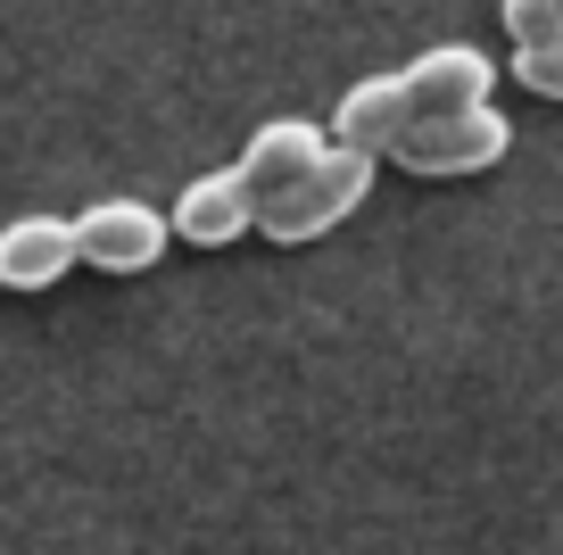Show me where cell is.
Returning <instances> with one entry per match:
<instances>
[{
    "label": "cell",
    "instance_id": "obj_6",
    "mask_svg": "<svg viewBox=\"0 0 563 555\" xmlns=\"http://www.w3.org/2000/svg\"><path fill=\"white\" fill-rule=\"evenodd\" d=\"M67 265H75V225L67 216H18V225L0 232V282H9V291H51Z\"/></svg>",
    "mask_w": 563,
    "mask_h": 555
},
{
    "label": "cell",
    "instance_id": "obj_9",
    "mask_svg": "<svg viewBox=\"0 0 563 555\" xmlns=\"http://www.w3.org/2000/svg\"><path fill=\"white\" fill-rule=\"evenodd\" d=\"M514 75H522L539 100H563V34L555 42H522V51H514Z\"/></svg>",
    "mask_w": 563,
    "mask_h": 555
},
{
    "label": "cell",
    "instance_id": "obj_5",
    "mask_svg": "<svg viewBox=\"0 0 563 555\" xmlns=\"http://www.w3.org/2000/svg\"><path fill=\"white\" fill-rule=\"evenodd\" d=\"M398 84H406V117L473 108V100H489V58L464 51V42H440V51H422L415 67H398Z\"/></svg>",
    "mask_w": 563,
    "mask_h": 555
},
{
    "label": "cell",
    "instance_id": "obj_1",
    "mask_svg": "<svg viewBox=\"0 0 563 555\" xmlns=\"http://www.w3.org/2000/svg\"><path fill=\"white\" fill-rule=\"evenodd\" d=\"M365 192H373V157L349 150V141H323L316 166L290 174L282 192L257 199V232H265V241H290V249H299V241H323V232H332Z\"/></svg>",
    "mask_w": 563,
    "mask_h": 555
},
{
    "label": "cell",
    "instance_id": "obj_8",
    "mask_svg": "<svg viewBox=\"0 0 563 555\" xmlns=\"http://www.w3.org/2000/svg\"><path fill=\"white\" fill-rule=\"evenodd\" d=\"M323 157V133L316 124H299V117H282V124H257V141H249L241 150V183L249 192H282V183H290V174H307Z\"/></svg>",
    "mask_w": 563,
    "mask_h": 555
},
{
    "label": "cell",
    "instance_id": "obj_10",
    "mask_svg": "<svg viewBox=\"0 0 563 555\" xmlns=\"http://www.w3.org/2000/svg\"><path fill=\"white\" fill-rule=\"evenodd\" d=\"M506 34L514 42H555L563 34V0H506Z\"/></svg>",
    "mask_w": 563,
    "mask_h": 555
},
{
    "label": "cell",
    "instance_id": "obj_2",
    "mask_svg": "<svg viewBox=\"0 0 563 555\" xmlns=\"http://www.w3.org/2000/svg\"><path fill=\"white\" fill-rule=\"evenodd\" d=\"M514 150V124L497 117L489 100H473V108H440V117H406L398 124V141H389V157H398L406 174H481V166H497V157Z\"/></svg>",
    "mask_w": 563,
    "mask_h": 555
},
{
    "label": "cell",
    "instance_id": "obj_7",
    "mask_svg": "<svg viewBox=\"0 0 563 555\" xmlns=\"http://www.w3.org/2000/svg\"><path fill=\"white\" fill-rule=\"evenodd\" d=\"M406 124V84L398 75H365V84H349V100L332 108V141H349V150L382 157L389 141H398Z\"/></svg>",
    "mask_w": 563,
    "mask_h": 555
},
{
    "label": "cell",
    "instance_id": "obj_3",
    "mask_svg": "<svg viewBox=\"0 0 563 555\" xmlns=\"http://www.w3.org/2000/svg\"><path fill=\"white\" fill-rule=\"evenodd\" d=\"M67 225H75V265H100V274H141L166 258V216L150 199H100Z\"/></svg>",
    "mask_w": 563,
    "mask_h": 555
},
{
    "label": "cell",
    "instance_id": "obj_4",
    "mask_svg": "<svg viewBox=\"0 0 563 555\" xmlns=\"http://www.w3.org/2000/svg\"><path fill=\"white\" fill-rule=\"evenodd\" d=\"M249 225H257V192L241 183V166L199 174L191 192L175 199V241H191V249H224V241H241Z\"/></svg>",
    "mask_w": 563,
    "mask_h": 555
}]
</instances>
